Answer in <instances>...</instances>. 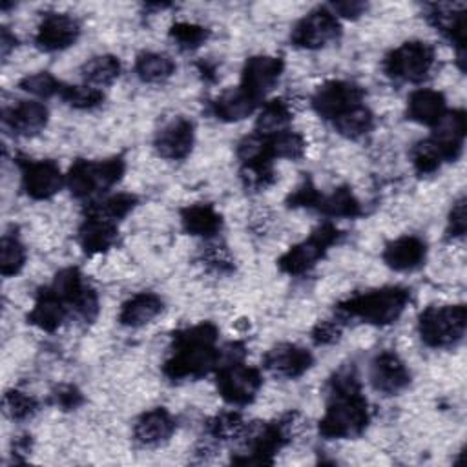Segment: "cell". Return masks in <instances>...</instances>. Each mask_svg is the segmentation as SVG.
<instances>
[{
  "label": "cell",
  "mask_w": 467,
  "mask_h": 467,
  "mask_svg": "<svg viewBox=\"0 0 467 467\" xmlns=\"http://www.w3.org/2000/svg\"><path fill=\"white\" fill-rule=\"evenodd\" d=\"M410 159H412V166H414L416 173H420V175L434 173L445 162L441 151L431 139H425V140H420L418 144H414V148L410 150Z\"/></svg>",
  "instance_id": "39"
},
{
  "label": "cell",
  "mask_w": 467,
  "mask_h": 467,
  "mask_svg": "<svg viewBox=\"0 0 467 467\" xmlns=\"http://www.w3.org/2000/svg\"><path fill=\"white\" fill-rule=\"evenodd\" d=\"M343 325L339 319H325L319 321L312 330V341L316 345H332L341 337Z\"/></svg>",
  "instance_id": "44"
},
{
  "label": "cell",
  "mask_w": 467,
  "mask_h": 467,
  "mask_svg": "<svg viewBox=\"0 0 467 467\" xmlns=\"http://www.w3.org/2000/svg\"><path fill=\"white\" fill-rule=\"evenodd\" d=\"M155 151L168 161H182L193 148V124L186 117L166 122L153 139Z\"/></svg>",
  "instance_id": "16"
},
{
  "label": "cell",
  "mask_w": 467,
  "mask_h": 467,
  "mask_svg": "<svg viewBox=\"0 0 467 467\" xmlns=\"http://www.w3.org/2000/svg\"><path fill=\"white\" fill-rule=\"evenodd\" d=\"M339 35L341 26L337 16L327 7H317L294 26L290 40L294 46L303 49H319L336 42Z\"/></svg>",
  "instance_id": "10"
},
{
  "label": "cell",
  "mask_w": 467,
  "mask_h": 467,
  "mask_svg": "<svg viewBox=\"0 0 467 467\" xmlns=\"http://www.w3.org/2000/svg\"><path fill=\"white\" fill-rule=\"evenodd\" d=\"M124 159L111 157L104 161L77 159L66 175V184L77 199H86L95 193L109 190L117 184L124 173Z\"/></svg>",
  "instance_id": "6"
},
{
  "label": "cell",
  "mask_w": 467,
  "mask_h": 467,
  "mask_svg": "<svg viewBox=\"0 0 467 467\" xmlns=\"http://www.w3.org/2000/svg\"><path fill=\"white\" fill-rule=\"evenodd\" d=\"M381 257L385 265L396 272H412L423 265L427 257V244L416 235H403L390 241Z\"/></svg>",
  "instance_id": "21"
},
{
  "label": "cell",
  "mask_w": 467,
  "mask_h": 467,
  "mask_svg": "<svg viewBox=\"0 0 467 467\" xmlns=\"http://www.w3.org/2000/svg\"><path fill=\"white\" fill-rule=\"evenodd\" d=\"M26 265V248L16 235L4 234L0 243V272L4 277L16 275Z\"/></svg>",
  "instance_id": "36"
},
{
  "label": "cell",
  "mask_w": 467,
  "mask_h": 467,
  "mask_svg": "<svg viewBox=\"0 0 467 467\" xmlns=\"http://www.w3.org/2000/svg\"><path fill=\"white\" fill-rule=\"evenodd\" d=\"M217 327L212 323H199L173 332L171 352L162 365L166 378L173 381L199 379L217 368Z\"/></svg>",
  "instance_id": "2"
},
{
  "label": "cell",
  "mask_w": 467,
  "mask_h": 467,
  "mask_svg": "<svg viewBox=\"0 0 467 467\" xmlns=\"http://www.w3.org/2000/svg\"><path fill=\"white\" fill-rule=\"evenodd\" d=\"M370 421L368 401L361 394L354 367L339 368L328 383V405L319 420V434L327 440L356 438Z\"/></svg>",
  "instance_id": "1"
},
{
  "label": "cell",
  "mask_w": 467,
  "mask_h": 467,
  "mask_svg": "<svg viewBox=\"0 0 467 467\" xmlns=\"http://www.w3.org/2000/svg\"><path fill=\"white\" fill-rule=\"evenodd\" d=\"M294 414L279 421H252L244 423L239 438H243V451L232 456L234 463H272L274 454L288 441V427Z\"/></svg>",
  "instance_id": "4"
},
{
  "label": "cell",
  "mask_w": 467,
  "mask_h": 467,
  "mask_svg": "<svg viewBox=\"0 0 467 467\" xmlns=\"http://www.w3.org/2000/svg\"><path fill=\"white\" fill-rule=\"evenodd\" d=\"M410 301V292L405 286H383L378 290L356 294L337 305V314L343 319L356 317L363 323L385 327L394 323Z\"/></svg>",
  "instance_id": "3"
},
{
  "label": "cell",
  "mask_w": 467,
  "mask_h": 467,
  "mask_svg": "<svg viewBox=\"0 0 467 467\" xmlns=\"http://www.w3.org/2000/svg\"><path fill=\"white\" fill-rule=\"evenodd\" d=\"M67 314V305L49 286H44L27 314V321L44 332H55L66 321Z\"/></svg>",
  "instance_id": "23"
},
{
  "label": "cell",
  "mask_w": 467,
  "mask_h": 467,
  "mask_svg": "<svg viewBox=\"0 0 467 467\" xmlns=\"http://www.w3.org/2000/svg\"><path fill=\"white\" fill-rule=\"evenodd\" d=\"M181 223L186 234L197 237H213L223 226L221 213L212 204H190L181 210Z\"/></svg>",
  "instance_id": "27"
},
{
  "label": "cell",
  "mask_w": 467,
  "mask_h": 467,
  "mask_svg": "<svg viewBox=\"0 0 467 467\" xmlns=\"http://www.w3.org/2000/svg\"><path fill=\"white\" fill-rule=\"evenodd\" d=\"M285 62L281 57L254 55L246 58L241 73V88L261 102L279 82Z\"/></svg>",
  "instance_id": "12"
},
{
  "label": "cell",
  "mask_w": 467,
  "mask_h": 467,
  "mask_svg": "<svg viewBox=\"0 0 467 467\" xmlns=\"http://www.w3.org/2000/svg\"><path fill=\"white\" fill-rule=\"evenodd\" d=\"M431 20L436 26V29L441 31L443 36H447L458 49V58L463 60V49H465V11H443V7H434L431 13Z\"/></svg>",
  "instance_id": "31"
},
{
  "label": "cell",
  "mask_w": 467,
  "mask_h": 467,
  "mask_svg": "<svg viewBox=\"0 0 467 467\" xmlns=\"http://www.w3.org/2000/svg\"><path fill=\"white\" fill-rule=\"evenodd\" d=\"M465 199H458L449 213V235L462 237L465 234Z\"/></svg>",
  "instance_id": "46"
},
{
  "label": "cell",
  "mask_w": 467,
  "mask_h": 467,
  "mask_svg": "<svg viewBox=\"0 0 467 467\" xmlns=\"http://www.w3.org/2000/svg\"><path fill=\"white\" fill-rule=\"evenodd\" d=\"M445 111H447L445 97L436 89L420 88L409 95L407 115L410 120L418 124L432 128Z\"/></svg>",
  "instance_id": "25"
},
{
  "label": "cell",
  "mask_w": 467,
  "mask_h": 467,
  "mask_svg": "<svg viewBox=\"0 0 467 467\" xmlns=\"http://www.w3.org/2000/svg\"><path fill=\"white\" fill-rule=\"evenodd\" d=\"M51 396H53V403L64 410L77 409L84 401L82 392L75 385H60L58 389H55Z\"/></svg>",
  "instance_id": "45"
},
{
  "label": "cell",
  "mask_w": 467,
  "mask_h": 467,
  "mask_svg": "<svg viewBox=\"0 0 467 467\" xmlns=\"http://www.w3.org/2000/svg\"><path fill=\"white\" fill-rule=\"evenodd\" d=\"M332 124L339 135L347 139H359L372 130L374 115L365 104H359L343 113L341 117H337L336 120H332Z\"/></svg>",
  "instance_id": "35"
},
{
  "label": "cell",
  "mask_w": 467,
  "mask_h": 467,
  "mask_svg": "<svg viewBox=\"0 0 467 467\" xmlns=\"http://www.w3.org/2000/svg\"><path fill=\"white\" fill-rule=\"evenodd\" d=\"M467 327L465 305L427 306L418 317L421 341L431 348H447L456 345Z\"/></svg>",
  "instance_id": "5"
},
{
  "label": "cell",
  "mask_w": 467,
  "mask_h": 467,
  "mask_svg": "<svg viewBox=\"0 0 467 467\" xmlns=\"http://www.w3.org/2000/svg\"><path fill=\"white\" fill-rule=\"evenodd\" d=\"M332 13L339 15V16H345V18H358L365 9H367V4L363 2H336L330 5Z\"/></svg>",
  "instance_id": "47"
},
{
  "label": "cell",
  "mask_w": 467,
  "mask_h": 467,
  "mask_svg": "<svg viewBox=\"0 0 467 467\" xmlns=\"http://www.w3.org/2000/svg\"><path fill=\"white\" fill-rule=\"evenodd\" d=\"M78 22L66 13H47L35 35V44L42 51H62L77 42Z\"/></svg>",
  "instance_id": "15"
},
{
  "label": "cell",
  "mask_w": 467,
  "mask_h": 467,
  "mask_svg": "<svg viewBox=\"0 0 467 467\" xmlns=\"http://www.w3.org/2000/svg\"><path fill=\"white\" fill-rule=\"evenodd\" d=\"M363 89L347 80H328L312 95L314 111L325 120H336L348 109L363 104Z\"/></svg>",
  "instance_id": "11"
},
{
  "label": "cell",
  "mask_w": 467,
  "mask_h": 467,
  "mask_svg": "<svg viewBox=\"0 0 467 467\" xmlns=\"http://www.w3.org/2000/svg\"><path fill=\"white\" fill-rule=\"evenodd\" d=\"M316 210H319L327 217H334V219L336 217L352 219V217L361 215V204L348 186H339L330 195L321 193V199H319Z\"/></svg>",
  "instance_id": "30"
},
{
  "label": "cell",
  "mask_w": 467,
  "mask_h": 467,
  "mask_svg": "<svg viewBox=\"0 0 467 467\" xmlns=\"http://www.w3.org/2000/svg\"><path fill=\"white\" fill-rule=\"evenodd\" d=\"M467 122L463 109H447L441 119L432 126V135L429 137L441 151L445 162L456 161L463 150Z\"/></svg>",
  "instance_id": "18"
},
{
  "label": "cell",
  "mask_w": 467,
  "mask_h": 467,
  "mask_svg": "<svg viewBox=\"0 0 467 467\" xmlns=\"http://www.w3.org/2000/svg\"><path fill=\"white\" fill-rule=\"evenodd\" d=\"M312 352L294 343H279L263 356V368L272 376L285 379L303 376L312 367Z\"/></svg>",
  "instance_id": "14"
},
{
  "label": "cell",
  "mask_w": 467,
  "mask_h": 467,
  "mask_svg": "<svg viewBox=\"0 0 467 467\" xmlns=\"http://www.w3.org/2000/svg\"><path fill=\"white\" fill-rule=\"evenodd\" d=\"M321 199V193L312 184L310 179H305L288 197L286 204L292 208H317V202Z\"/></svg>",
  "instance_id": "43"
},
{
  "label": "cell",
  "mask_w": 467,
  "mask_h": 467,
  "mask_svg": "<svg viewBox=\"0 0 467 467\" xmlns=\"http://www.w3.org/2000/svg\"><path fill=\"white\" fill-rule=\"evenodd\" d=\"M210 36V31L204 26L192 22H177L170 29V38L182 51H193L201 47Z\"/></svg>",
  "instance_id": "40"
},
{
  "label": "cell",
  "mask_w": 467,
  "mask_h": 467,
  "mask_svg": "<svg viewBox=\"0 0 467 467\" xmlns=\"http://www.w3.org/2000/svg\"><path fill=\"white\" fill-rule=\"evenodd\" d=\"M67 106L77 108V109H93L102 104L104 93L89 84L82 86H71V84H62L60 95H58Z\"/></svg>",
  "instance_id": "37"
},
{
  "label": "cell",
  "mask_w": 467,
  "mask_h": 467,
  "mask_svg": "<svg viewBox=\"0 0 467 467\" xmlns=\"http://www.w3.org/2000/svg\"><path fill=\"white\" fill-rule=\"evenodd\" d=\"M436 64V51L431 44L410 40L394 47L383 60L385 73L400 82L418 84L429 77Z\"/></svg>",
  "instance_id": "7"
},
{
  "label": "cell",
  "mask_w": 467,
  "mask_h": 467,
  "mask_svg": "<svg viewBox=\"0 0 467 467\" xmlns=\"http://www.w3.org/2000/svg\"><path fill=\"white\" fill-rule=\"evenodd\" d=\"M162 299L153 292H139L122 303L119 321L124 327H142L162 312Z\"/></svg>",
  "instance_id": "26"
},
{
  "label": "cell",
  "mask_w": 467,
  "mask_h": 467,
  "mask_svg": "<svg viewBox=\"0 0 467 467\" xmlns=\"http://www.w3.org/2000/svg\"><path fill=\"white\" fill-rule=\"evenodd\" d=\"M339 237L341 232L332 223H323L308 235V239L286 250L279 257L277 266L288 275H301L308 272L327 254V250L339 241Z\"/></svg>",
  "instance_id": "8"
},
{
  "label": "cell",
  "mask_w": 467,
  "mask_h": 467,
  "mask_svg": "<svg viewBox=\"0 0 467 467\" xmlns=\"http://www.w3.org/2000/svg\"><path fill=\"white\" fill-rule=\"evenodd\" d=\"M206 261L215 268V270H226L232 268L230 259L226 257V254L223 250H219V246H213V250H210L206 254Z\"/></svg>",
  "instance_id": "48"
},
{
  "label": "cell",
  "mask_w": 467,
  "mask_h": 467,
  "mask_svg": "<svg viewBox=\"0 0 467 467\" xmlns=\"http://www.w3.org/2000/svg\"><path fill=\"white\" fill-rule=\"evenodd\" d=\"M120 60L115 55H97L86 60L80 67V75L86 84L100 88L109 86L120 75Z\"/></svg>",
  "instance_id": "29"
},
{
  "label": "cell",
  "mask_w": 467,
  "mask_h": 467,
  "mask_svg": "<svg viewBox=\"0 0 467 467\" xmlns=\"http://www.w3.org/2000/svg\"><path fill=\"white\" fill-rule=\"evenodd\" d=\"M370 383L378 392L394 396L409 387L410 372L398 354L383 350L370 363Z\"/></svg>",
  "instance_id": "17"
},
{
  "label": "cell",
  "mask_w": 467,
  "mask_h": 467,
  "mask_svg": "<svg viewBox=\"0 0 467 467\" xmlns=\"http://www.w3.org/2000/svg\"><path fill=\"white\" fill-rule=\"evenodd\" d=\"M215 383L221 398L230 405H248L255 400L263 378L255 367H250L243 361L219 363L215 368Z\"/></svg>",
  "instance_id": "9"
},
{
  "label": "cell",
  "mask_w": 467,
  "mask_h": 467,
  "mask_svg": "<svg viewBox=\"0 0 467 467\" xmlns=\"http://www.w3.org/2000/svg\"><path fill=\"white\" fill-rule=\"evenodd\" d=\"M2 405H4V412L15 421H24L38 410V401L33 396L16 389H11L4 394Z\"/></svg>",
  "instance_id": "41"
},
{
  "label": "cell",
  "mask_w": 467,
  "mask_h": 467,
  "mask_svg": "<svg viewBox=\"0 0 467 467\" xmlns=\"http://www.w3.org/2000/svg\"><path fill=\"white\" fill-rule=\"evenodd\" d=\"M15 46H16V36L7 27H2V31H0V53H2V57H7L11 53V49H15Z\"/></svg>",
  "instance_id": "49"
},
{
  "label": "cell",
  "mask_w": 467,
  "mask_h": 467,
  "mask_svg": "<svg viewBox=\"0 0 467 467\" xmlns=\"http://www.w3.org/2000/svg\"><path fill=\"white\" fill-rule=\"evenodd\" d=\"M135 73L146 84H159L175 73V62L166 53L142 51L135 58Z\"/></svg>",
  "instance_id": "28"
},
{
  "label": "cell",
  "mask_w": 467,
  "mask_h": 467,
  "mask_svg": "<svg viewBox=\"0 0 467 467\" xmlns=\"http://www.w3.org/2000/svg\"><path fill=\"white\" fill-rule=\"evenodd\" d=\"M49 119L47 108L38 100H20L9 108H4L2 120L16 135L31 137L40 133Z\"/></svg>",
  "instance_id": "19"
},
{
  "label": "cell",
  "mask_w": 467,
  "mask_h": 467,
  "mask_svg": "<svg viewBox=\"0 0 467 467\" xmlns=\"http://www.w3.org/2000/svg\"><path fill=\"white\" fill-rule=\"evenodd\" d=\"M257 106L259 102L239 86L226 89L219 97H215L210 104V111L215 119L223 122H237L250 117Z\"/></svg>",
  "instance_id": "24"
},
{
  "label": "cell",
  "mask_w": 467,
  "mask_h": 467,
  "mask_svg": "<svg viewBox=\"0 0 467 467\" xmlns=\"http://www.w3.org/2000/svg\"><path fill=\"white\" fill-rule=\"evenodd\" d=\"M175 427V418L164 407H157L137 418L133 438L140 447H159L171 438Z\"/></svg>",
  "instance_id": "20"
},
{
  "label": "cell",
  "mask_w": 467,
  "mask_h": 467,
  "mask_svg": "<svg viewBox=\"0 0 467 467\" xmlns=\"http://www.w3.org/2000/svg\"><path fill=\"white\" fill-rule=\"evenodd\" d=\"M137 206V197L133 193H113L99 201H91L86 206V215H97L104 217L108 221H119L126 217L133 208Z\"/></svg>",
  "instance_id": "33"
},
{
  "label": "cell",
  "mask_w": 467,
  "mask_h": 467,
  "mask_svg": "<svg viewBox=\"0 0 467 467\" xmlns=\"http://www.w3.org/2000/svg\"><path fill=\"white\" fill-rule=\"evenodd\" d=\"M18 166L22 171V190L26 192V195L36 201H44L58 193L66 181L58 164L47 159L46 161L20 159Z\"/></svg>",
  "instance_id": "13"
},
{
  "label": "cell",
  "mask_w": 467,
  "mask_h": 467,
  "mask_svg": "<svg viewBox=\"0 0 467 467\" xmlns=\"http://www.w3.org/2000/svg\"><path fill=\"white\" fill-rule=\"evenodd\" d=\"M243 427H244V421H243L241 414L228 410V412H221V414H215L213 418H210L206 423V432L210 438H213L217 441H224V440L239 438Z\"/></svg>",
  "instance_id": "38"
},
{
  "label": "cell",
  "mask_w": 467,
  "mask_h": 467,
  "mask_svg": "<svg viewBox=\"0 0 467 467\" xmlns=\"http://www.w3.org/2000/svg\"><path fill=\"white\" fill-rule=\"evenodd\" d=\"M266 144L272 159H290L297 161L306 151V140L301 133L292 130H281L277 133L266 135Z\"/></svg>",
  "instance_id": "34"
},
{
  "label": "cell",
  "mask_w": 467,
  "mask_h": 467,
  "mask_svg": "<svg viewBox=\"0 0 467 467\" xmlns=\"http://www.w3.org/2000/svg\"><path fill=\"white\" fill-rule=\"evenodd\" d=\"M117 224L104 217L86 215L78 228V244L88 255L102 254L117 243Z\"/></svg>",
  "instance_id": "22"
},
{
  "label": "cell",
  "mask_w": 467,
  "mask_h": 467,
  "mask_svg": "<svg viewBox=\"0 0 467 467\" xmlns=\"http://www.w3.org/2000/svg\"><path fill=\"white\" fill-rule=\"evenodd\" d=\"M18 88L29 95H35L38 99H49L53 95H60L62 89V82L53 77L47 71H40V73H33L24 77L18 82Z\"/></svg>",
  "instance_id": "42"
},
{
  "label": "cell",
  "mask_w": 467,
  "mask_h": 467,
  "mask_svg": "<svg viewBox=\"0 0 467 467\" xmlns=\"http://www.w3.org/2000/svg\"><path fill=\"white\" fill-rule=\"evenodd\" d=\"M292 106L285 99H272L265 102L261 108L257 120H255V131L263 135H272L281 130H286V124L292 120Z\"/></svg>",
  "instance_id": "32"
}]
</instances>
